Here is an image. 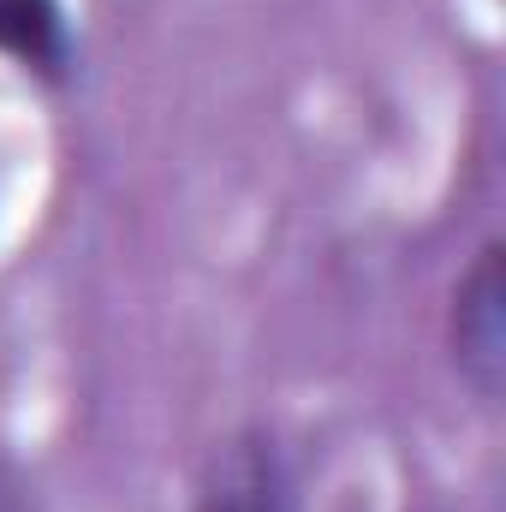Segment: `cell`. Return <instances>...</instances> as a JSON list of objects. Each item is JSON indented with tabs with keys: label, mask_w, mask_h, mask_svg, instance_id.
I'll return each instance as SVG.
<instances>
[{
	"label": "cell",
	"mask_w": 506,
	"mask_h": 512,
	"mask_svg": "<svg viewBox=\"0 0 506 512\" xmlns=\"http://www.w3.org/2000/svg\"><path fill=\"white\" fill-rule=\"evenodd\" d=\"M0 60L42 84H66L78 60L66 0H0Z\"/></svg>",
	"instance_id": "cell-3"
},
{
	"label": "cell",
	"mask_w": 506,
	"mask_h": 512,
	"mask_svg": "<svg viewBox=\"0 0 506 512\" xmlns=\"http://www.w3.org/2000/svg\"><path fill=\"white\" fill-rule=\"evenodd\" d=\"M191 512H298L280 435L268 423L227 429L191 483Z\"/></svg>",
	"instance_id": "cell-2"
},
{
	"label": "cell",
	"mask_w": 506,
	"mask_h": 512,
	"mask_svg": "<svg viewBox=\"0 0 506 512\" xmlns=\"http://www.w3.org/2000/svg\"><path fill=\"white\" fill-rule=\"evenodd\" d=\"M447 364L483 405L506 393V245L483 239L447 298Z\"/></svg>",
	"instance_id": "cell-1"
}]
</instances>
